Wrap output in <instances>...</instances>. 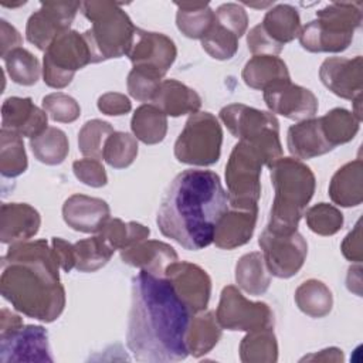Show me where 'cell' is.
I'll return each mask as SVG.
<instances>
[{
  "mask_svg": "<svg viewBox=\"0 0 363 363\" xmlns=\"http://www.w3.org/2000/svg\"><path fill=\"white\" fill-rule=\"evenodd\" d=\"M193 312L164 277L140 271L132 279L126 343L139 362L164 363L187 357Z\"/></svg>",
  "mask_w": 363,
  "mask_h": 363,
  "instance_id": "obj_1",
  "label": "cell"
},
{
  "mask_svg": "<svg viewBox=\"0 0 363 363\" xmlns=\"http://www.w3.org/2000/svg\"><path fill=\"white\" fill-rule=\"evenodd\" d=\"M228 196L220 176L211 170L187 169L170 183L162 199L156 223L160 233L190 251L213 242Z\"/></svg>",
  "mask_w": 363,
  "mask_h": 363,
  "instance_id": "obj_2",
  "label": "cell"
},
{
  "mask_svg": "<svg viewBox=\"0 0 363 363\" xmlns=\"http://www.w3.org/2000/svg\"><path fill=\"white\" fill-rule=\"evenodd\" d=\"M58 269L54 250L45 240L14 242L1 257V295L28 318L54 322L65 308Z\"/></svg>",
  "mask_w": 363,
  "mask_h": 363,
  "instance_id": "obj_3",
  "label": "cell"
},
{
  "mask_svg": "<svg viewBox=\"0 0 363 363\" xmlns=\"http://www.w3.org/2000/svg\"><path fill=\"white\" fill-rule=\"evenodd\" d=\"M269 170L275 196L267 228L275 233L296 231L315 193V174L309 166L295 157H279Z\"/></svg>",
  "mask_w": 363,
  "mask_h": 363,
  "instance_id": "obj_4",
  "label": "cell"
},
{
  "mask_svg": "<svg viewBox=\"0 0 363 363\" xmlns=\"http://www.w3.org/2000/svg\"><path fill=\"white\" fill-rule=\"evenodd\" d=\"M82 14L92 23L84 33L92 64L128 55L136 27L129 16L113 1H84Z\"/></svg>",
  "mask_w": 363,
  "mask_h": 363,
  "instance_id": "obj_5",
  "label": "cell"
},
{
  "mask_svg": "<svg viewBox=\"0 0 363 363\" xmlns=\"http://www.w3.org/2000/svg\"><path fill=\"white\" fill-rule=\"evenodd\" d=\"M360 23L362 1L330 3L301 30L299 43L311 52H340L350 45Z\"/></svg>",
  "mask_w": 363,
  "mask_h": 363,
  "instance_id": "obj_6",
  "label": "cell"
},
{
  "mask_svg": "<svg viewBox=\"0 0 363 363\" xmlns=\"http://www.w3.org/2000/svg\"><path fill=\"white\" fill-rule=\"evenodd\" d=\"M220 119L234 138L257 146L268 159V167L282 157L279 122L274 113L244 104H230L221 108Z\"/></svg>",
  "mask_w": 363,
  "mask_h": 363,
  "instance_id": "obj_7",
  "label": "cell"
},
{
  "mask_svg": "<svg viewBox=\"0 0 363 363\" xmlns=\"http://www.w3.org/2000/svg\"><path fill=\"white\" fill-rule=\"evenodd\" d=\"M268 166L265 155L252 143L238 140L225 164L228 206L234 208H258L261 197V169Z\"/></svg>",
  "mask_w": 363,
  "mask_h": 363,
  "instance_id": "obj_8",
  "label": "cell"
},
{
  "mask_svg": "<svg viewBox=\"0 0 363 363\" xmlns=\"http://www.w3.org/2000/svg\"><path fill=\"white\" fill-rule=\"evenodd\" d=\"M223 130L218 119L210 112H196L189 116L174 143V156L180 163L210 166L221 155Z\"/></svg>",
  "mask_w": 363,
  "mask_h": 363,
  "instance_id": "obj_9",
  "label": "cell"
},
{
  "mask_svg": "<svg viewBox=\"0 0 363 363\" xmlns=\"http://www.w3.org/2000/svg\"><path fill=\"white\" fill-rule=\"evenodd\" d=\"M88 64H92V60L84 34L69 30L58 35L44 54V82L55 89L65 88L71 84L75 72Z\"/></svg>",
  "mask_w": 363,
  "mask_h": 363,
  "instance_id": "obj_10",
  "label": "cell"
},
{
  "mask_svg": "<svg viewBox=\"0 0 363 363\" xmlns=\"http://www.w3.org/2000/svg\"><path fill=\"white\" fill-rule=\"evenodd\" d=\"M216 316L227 330L252 332L274 328L271 308L265 302L248 301L234 285L223 288Z\"/></svg>",
  "mask_w": 363,
  "mask_h": 363,
  "instance_id": "obj_11",
  "label": "cell"
},
{
  "mask_svg": "<svg viewBox=\"0 0 363 363\" xmlns=\"http://www.w3.org/2000/svg\"><path fill=\"white\" fill-rule=\"evenodd\" d=\"M258 244L269 274L277 278H291L298 274L308 255L306 240L298 231L275 233L265 228Z\"/></svg>",
  "mask_w": 363,
  "mask_h": 363,
  "instance_id": "obj_12",
  "label": "cell"
},
{
  "mask_svg": "<svg viewBox=\"0 0 363 363\" xmlns=\"http://www.w3.org/2000/svg\"><path fill=\"white\" fill-rule=\"evenodd\" d=\"M81 6L79 1H43L27 21V40L38 50L47 51L58 35L69 31Z\"/></svg>",
  "mask_w": 363,
  "mask_h": 363,
  "instance_id": "obj_13",
  "label": "cell"
},
{
  "mask_svg": "<svg viewBox=\"0 0 363 363\" xmlns=\"http://www.w3.org/2000/svg\"><path fill=\"white\" fill-rule=\"evenodd\" d=\"M0 362H52L47 330L40 325H21L0 333Z\"/></svg>",
  "mask_w": 363,
  "mask_h": 363,
  "instance_id": "obj_14",
  "label": "cell"
},
{
  "mask_svg": "<svg viewBox=\"0 0 363 363\" xmlns=\"http://www.w3.org/2000/svg\"><path fill=\"white\" fill-rule=\"evenodd\" d=\"M164 278L193 313L207 308L211 295V279L200 265L177 259L166 268Z\"/></svg>",
  "mask_w": 363,
  "mask_h": 363,
  "instance_id": "obj_15",
  "label": "cell"
},
{
  "mask_svg": "<svg viewBox=\"0 0 363 363\" xmlns=\"http://www.w3.org/2000/svg\"><path fill=\"white\" fill-rule=\"evenodd\" d=\"M264 101L271 113L282 115L294 121L311 119L318 112V98L312 91L281 79L264 89Z\"/></svg>",
  "mask_w": 363,
  "mask_h": 363,
  "instance_id": "obj_16",
  "label": "cell"
},
{
  "mask_svg": "<svg viewBox=\"0 0 363 363\" xmlns=\"http://www.w3.org/2000/svg\"><path fill=\"white\" fill-rule=\"evenodd\" d=\"M177 55V48L172 38L162 33L136 28L128 57L133 67L149 68L166 75Z\"/></svg>",
  "mask_w": 363,
  "mask_h": 363,
  "instance_id": "obj_17",
  "label": "cell"
},
{
  "mask_svg": "<svg viewBox=\"0 0 363 363\" xmlns=\"http://www.w3.org/2000/svg\"><path fill=\"white\" fill-rule=\"evenodd\" d=\"M322 84L335 95L354 101L362 96V57L354 58L330 57L326 58L319 68Z\"/></svg>",
  "mask_w": 363,
  "mask_h": 363,
  "instance_id": "obj_18",
  "label": "cell"
},
{
  "mask_svg": "<svg viewBox=\"0 0 363 363\" xmlns=\"http://www.w3.org/2000/svg\"><path fill=\"white\" fill-rule=\"evenodd\" d=\"M47 112L34 105L31 98L10 96L1 105V128L13 130L20 136L35 138L47 126Z\"/></svg>",
  "mask_w": 363,
  "mask_h": 363,
  "instance_id": "obj_19",
  "label": "cell"
},
{
  "mask_svg": "<svg viewBox=\"0 0 363 363\" xmlns=\"http://www.w3.org/2000/svg\"><path fill=\"white\" fill-rule=\"evenodd\" d=\"M109 216L111 210L105 200L85 194H72L62 206L64 221L81 233H98Z\"/></svg>",
  "mask_w": 363,
  "mask_h": 363,
  "instance_id": "obj_20",
  "label": "cell"
},
{
  "mask_svg": "<svg viewBox=\"0 0 363 363\" xmlns=\"http://www.w3.org/2000/svg\"><path fill=\"white\" fill-rule=\"evenodd\" d=\"M121 259L128 265L140 268V271L156 277H164L166 268L179 258L172 245L163 241L146 238L121 250Z\"/></svg>",
  "mask_w": 363,
  "mask_h": 363,
  "instance_id": "obj_21",
  "label": "cell"
},
{
  "mask_svg": "<svg viewBox=\"0 0 363 363\" xmlns=\"http://www.w3.org/2000/svg\"><path fill=\"white\" fill-rule=\"evenodd\" d=\"M257 217L258 208L244 210L228 206L216 225L213 242L223 250H233L247 244L254 234Z\"/></svg>",
  "mask_w": 363,
  "mask_h": 363,
  "instance_id": "obj_22",
  "label": "cell"
},
{
  "mask_svg": "<svg viewBox=\"0 0 363 363\" xmlns=\"http://www.w3.org/2000/svg\"><path fill=\"white\" fill-rule=\"evenodd\" d=\"M41 225L40 213L26 203H4L0 213V241L14 244L34 237Z\"/></svg>",
  "mask_w": 363,
  "mask_h": 363,
  "instance_id": "obj_23",
  "label": "cell"
},
{
  "mask_svg": "<svg viewBox=\"0 0 363 363\" xmlns=\"http://www.w3.org/2000/svg\"><path fill=\"white\" fill-rule=\"evenodd\" d=\"M286 146L295 159H312L335 149L326 140L319 118L305 119L289 126Z\"/></svg>",
  "mask_w": 363,
  "mask_h": 363,
  "instance_id": "obj_24",
  "label": "cell"
},
{
  "mask_svg": "<svg viewBox=\"0 0 363 363\" xmlns=\"http://www.w3.org/2000/svg\"><path fill=\"white\" fill-rule=\"evenodd\" d=\"M166 116H182L199 112L201 106L200 95L177 79H163L152 99Z\"/></svg>",
  "mask_w": 363,
  "mask_h": 363,
  "instance_id": "obj_25",
  "label": "cell"
},
{
  "mask_svg": "<svg viewBox=\"0 0 363 363\" xmlns=\"http://www.w3.org/2000/svg\"><path fill=\"white\" fill-rule=\"evenodd\" d=\"M329 197L342 207L359 206L363 200V163L352 160L336 170L329 183Z\"/></svg>",
  "mask_w": 363,
  "mask_h": 363,
  "instance_id": "obj_26",
  "label": "cell"
},
{
  "mask_svg": "<svg viewBox=\"0 0 363 363\" xmlns=\"http://www.w3.org/2000/svg\"><path fill=\"white\" fill-rule=\"evenodd\" d=\"M223 328L220 326L217 316L211 311H201L196 316H191L186 342L189 353L194 357L207 354L221 339Z\"/></svg>",
  "mask_w": 363,
  "mask_h": 363,
  "instance_id": "obj_27",
  "label": "cell"
},
{
  "mask_svg": "<svg viewBox=\"0 0 363 363\" xmlns=\"http://www.w3.org/2000/svg\"><path fill=\"white\" fill-rule=\"evenodd\" d=\"M267 35L284 47V44L295 40L302 27L298 10L291 4H277L267 11L262 23H259Z\"/></svg>",
  "mask_w": 363,
  "mask_h": 363,
  "instance_id": "obj_28",
  "label": "cell"
},
{
  "mask_svg": "<svg viewBox=\"0 0 363 363\" xmlns=\"http://www.w3.org/2000/svg\"><path fill=\"white\" fill-rule=\"evenodd\" d=\"M241 75L250 88L261 91L277 81L291 78L286 64L277 55H254L244 65Z\"/></svg>",
  "mask_w": 363,
  "mask_h": 363,
  "instance_id": "obj_29",
  "label": "cell"
},
{
  "mask_svg": "<svg viewBox=\"0 0 363 363\" xmlns=\"http://www.w3.org/2000/svg\"><path fill=\"white\" fill-rule=\"evenodd\" d=\"M235 282L244 292L254 296L267 292L271 284V274L261 252H248L238 259L235 265Z\"/></svg>",
  "mask_w": 363,
  "mask_h": 363,
  "instance_id": "obj_30",
  "label": "cell"
},
{
  "mask_svg": "<svg viewBox=\"0 0 363 363\" xmlns=\"http://www.w3.org/2000/svg\"><path fill=\"white\" fill-rule=\"evenodd\" d=\"M177 28L189 38L203 40L216 23V14L208 3H176Z\"/></svg>",
  "mask_w": 363,
  "mask_h": 363,
  "instance_id": "obj_31",
  "label": "cell"
},
{
  "mask_svg": "<svg viewBox=\"0 0 363 363\" xmlns=\"http://www.w3.org/2000/svg\"><path fill=\"white\" fill-rule=\"evenodd\" d=\"M130 129L136 139L146 145L162 142L167 132L166 115L153 104L140 105L130 121Z\"/></svg>",
  "mask_w": 363,
  "mask_h": 363,
  "instance_id": "obj_32",
  "label": "cell"
},
{
  "mask_svg": "<svg viewBox=\"0 0 363 363\" xmlns=\"http://www.w3.org/2000/svg\"><path fill=\"white\" fill-rule=\"evenodd\" d=\"M296 306L311 318L326 316L333 306L330 289L319 279H308L295 291Z\"/></svg>",
  "mask_w": 363,
  "mask_h": 363,
  "instance_id": "obj_33",
  "label": "cell"
},
{
  "mask_svg": "<svg viewBox=\"0 0 363 363\" xmlns=\"http://www.w3.org/2000/svg\"><path fill=\"white\" fill-rule=\"evenodd\" d=\"M240 359L244 363H275L278 342L272 329L248 332L240 343Z\"/></svg>",
  "mask_w": 363,
  "mask_h": 363,
  "instance_id": "obj_34",
  "label": "cell"
},
{
  "mask_svg": "<svg viewBox=\"0 0 363 363\" xmlns=\"http://www.w3.org/2000/svg\"><path fill=\"white\" fill-rule=\"evenodd\" d=\"M30 147L38 162L50 166L62 163L69 152L65 132L54 126H48L43 133L30 139Z\"/></svg>",
  "mask_w": 363,
  "mask_h": 363,
  "instance_id": "obj_35",
  "label": "cell"
},
{
  "mask_svg": "<svg viewBox=\"0 0 363 363\" xmlns=\"http://www.w3.org/2000/svg\"><path fill=\"white\" fill-rule=\"evenodd\" d=\"M319 119L322 132L333 147L352 140L360 128V119L345 108H335Z\"/></svg>",
  "mask_w": 363,
  "mask_h": 363,
  "instance_id": "obj_36",
  "label": "cell"
},
{
  "mask_svg": "<svg viewBox=\"0 0 363 363\" xmlns=\"http://www.w3.org/2000/svg\"><path fill=\"white\" fill-rule=\"evenodd\" d=\"M75 269L79 272H94L108 264L115 250L99 235L79 240L74 244Z\"/></svg>",
  "mask_w": 363,
  "mask_h": 363,
  "instance_id": "obj_37",
  "label": "cell"
},
{
  "mask_svg": "<svg viewBox=\"0 0 363 363\" xmlns=\"http://www.w3.org/2000/svg\"><path fill=\"white\" fill-rule=\"evenodd\" d=\"M28 162L23 138L9 129L0 130V173L4 177H17L27 170Z\"/></svg>",
  "mask_w": 363,
  "mask_h": 363,
  "instance_id": "obj_38",
  "label": "cell"
},
{
  "mask_svg": "<svg viewBox=\"0 0 363 363\" xmlns=\"http://www.w3.org/2000/svg\"><path fill=\"white\" fill-rule=\"evenodd\" d=\"M96 234H99L116 251L146 240L150 230L136 221L125 223L121 218H109Z\"/></svg>",
  "mask_w": 363,
  "mask_h": 363,
  "instance_id": "obj_39",
  "label": "cell"
},
{
  "mask_svg": "<svg viewBox=\"0 0 363 363\" xmlns=\"http://www.w3.org/2000/svg\"><path fill=\"white\" fill-rule=\"evenodd\" d=\"M6 69L13 82L18 85H34L41 75V67L38 58L26 48H16L10 51L4 58Z\"/></svg>",
  "mask_w": 363,
  "mask_h": 363,
  "instance_id": "obj_40",
  "label": "cell"
},
{
  "mask_svg": "<svg viewBox=\"0 0 363 363\" xmlns=\"http://www.w3.org/2000/svg\"><path fill=\"white\" fill-rule=\"evenodd\" d=\"M138 156V140L126 132H113L105 142L102 159L115 169L130 166Z\"/></svg>",
  "mask_w": 363,
  "mask_h": 363,
  "instance_id": "obj_41",
  "label": "cell"
},
{
  "mask_svg": "<svg viewBox=\"0 0 363 363\" xmlns=\"http://www.w3.org/2000/svg\"><path fill=\"white\" fill-rule=\"evenodd\" d=\"M113 132L115 130L109 122L101 119L85 122L78 133L79 152L86 157L101 160L105 142Z\"/></svg>",
  "mask_w": 363,
  "mask_h": 363,
  "instance_id": "obj_42",
  "label": "cell"
},
{
  "mask_svg": "<svg viewBox=\"0 0 363 363\" xmlns=\"http://www.w3.org/2000/svg\"><path fill=\"white\" fill-rule=\"evenodd\" d=\"M311 231L319 235H333L343 225V214L339 208L328 203H318L303 214Z\"/></svg>",
  "mask_w": 363,
  "mask_h": 363,
  "instance_id": "obj_43",
  "label": "cell"
},
{
  "mask_svg": "<svg viewBox=\"0 0 363 363\" xmlns=\"http://www.w3.org/2000/svg\"><path fill=\"white\" fill-rule=\"evenodd\" d=\"M201 47L214 60H230L238 50V37L216 21L210 33L201 40Z\"/></svg>",
  "mask_w": 363,
  "mask_h": 363,
  "instance_id": "obj_44",
  "label": "cell"
},
{
  "mask_svg": "<svg viewBox=\"0 0 363 363\" xmlns=\"http://www.w3.org/2000/svg\"><path fill=\"white\" fill-rule=\"evenodd\" d=\"M162 81L163 77L159 72L149 68L133 67L128 75L126 86L132 98L147 102L153 99Z\"/></svg>",
  "mask_w": 363,
  "mask_h": 363,
  "instance_id": "obj_45",
  "label": "cell"
},
{
  "mask_svg": "<svg viewBox=\"0 0 363 363\" xmlns=\"http://www.w3.org/2000/svg\"><path fill=\"white\" fill-rule=\"evenodd\" d=\"M41 105L47 115L55 122L71 123L77 121L81 113L79 104L72 96L62 92H52L45 95Z\"/></svg>",
  "mask_w": 363,
  "mask_h": 363,
  "instance_id": "obj_46",
  "label": "cell"
},
{
  "mask_svg": "<svg viewBox=\"0 0 363 363\" xmlns=\"http://www.w3.org/2000/svg\"><path fill=\"white\" fill-rule=\"evenodd\" d=\"M214 14H216V21L223 27L228 28L238 38L247 31L248 16L241 4L224 3L217 7Z\"/></svg>",
  "mask_w": 363,
  "mask_h": 363,
  "instance_id": "obj_47",
  "label": "cell"
},
{
  "mask_svg": "<svg viewBox=\"0 0 363 363\" xmlns=\"http://www.w3.org/2000/svg\"><path fill=\"white\" fill-rule=\"evenodd\" d=\"M72 170L75 177L86 186L91 187H102L108 183V176L104 164L91 157L79 159L72 163Z\"/></svg>",
  "mask_w": 363,
  "mask_h": 363,
  "instance_id": "obj_48",
  "label": "cell"
},
{
  "mask_svg": "<svg viewBox=\"0 0 363 363\" xmlns=\"http://www.w3.org/2000/svg\"><path fill=\"white\" fill-rule=\"evenodd\" d=\"M247 44L254 55H278L284 48L267 35L261 24H257L250 30L247 34Z\"/></svg>",
  "mask_w": 363,
  "mask_h": 363,
  "instance_id": "obj_49",
  "label": "cell"
},
{
  "mask_svg": "<svg viewBox=\"0 0 363 363\" xmlns=\"http://www.w3.org/2000/svg\"><path fill=\"white\" fill-rule=\"evenodd\" d=\"M98 109L111 116L126 115L132 109V102L129 98L119 92H106L98 99Z\"/></svg>",
  "mask_w": 363,
  "mask_h": 363,
  "instance_id": "obj_50",
  "label": "cell"
},
{
  "mask_svg": "<svg viewBox=\"0 0 363 363\" xmlns=\"http://www.w3.org/2000/svg\"><path fill=\"white\" fill-rule=\"evenodd\" d=\"M342 254L352 262L360 264L363 259V250H362V227L360 220L356 223L354 228L345 237L340 245Z\"/></svg>",
  "mask_w": 363,
  "mask_h": 363,
  "instance_id": "obj_51",
  "label": "cell"
},
{
  "mask_svg": "<svg viewBox=\"0 0 363 363\" xmlns=\"http://www.w3.org/2000/svg\"><path fill=\"white\" fill-rule=\"evenodd\" d=\"M51 247L54 250V254L57 257V261L60 267L65 271L69 272L71 269L75 268V251H74V244L60 238L54 237L51 240Z\"/></svg>",
  "mask_w": 363,
  "mask_h": 363,
  "instance_id": "obj_52",
  "label": "cell"
},
{
  "mask_svg": "<svg viewBox=\"0 0 363 363\" xmlns=\"http://www.w3.org/2000/svg\"><path fill=\"white\" fill-rule=\"evenodd\" d=\"M0 55L1 58H4L10 51L20 48L23 38L20 35V33L11 26L9 24L6 20L0 21Z\"/></svg>",
  "mask_w": 363,
  "mask_h": 363,
  "instance_id": "obj_53",
  "label": "cell"
},
{
  "mask_svg": "<svg viewBox=\"0 0 363 363\" xmlns=\"http://www.w3.org/2000/svg\"><path fill=\"white\" fill-rule=\"evenodd\" d=\"M302 360H323V362H342L343 360V354L342 350L337 347H329V349H323L319 353L315 354H309L305 356Z\"/></svg>",
  "mask_w": 363,
  "mask_h": 363,
  "instance_id": "obj_54",
  "label": "cell"
},
{
  "mask_svg": "<svg viewBox=\"0 0 363 363\" xmlns=\"http://www.w3.org/2000/svg\"><path fill=\"white\" fill-rule=\"evenodd\" d=\"M347 288L349 291H353L356 295H362V275H360V265L357 267H350L349 274H347Z\"/></svg>",
  "mask_w": 363,
  "mask_h": 363,
  "instance_id": "obj_55",
  "label": "cell"
}]
</instances>
